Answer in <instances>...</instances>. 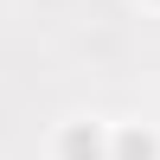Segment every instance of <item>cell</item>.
Instances as JSON below:
<instances>
[{
	"instance_id": "1",
	"label": "cell",
	"mask_w": 160,
	"mask_h": 160,
	"mask_svg": "<svg viewBox=\"0 0 160 160\" xmlns=\"http://www.w3.org/2000/svg\"><path fill=\"white\" fill-rule=\"evenodd\" d=\"M102 154H109V141H102L90 122H77L71 135H64V160H102Z\"/></svg>"
},
{
	"instance_id": "2",
	"label": "cell",
	"mask_w": 160,
	"mask_h": 160,
	"mask_svg": "<svg viewBox=\"0 0 160 160\" xmlns=\"http://www.w3.org/2000/svg\"><path fill=\"white\" fill-rule=\"evenodd\" d=\"M109 154H115V160H154V135H141V128H122Z\"/></svg>"
}]
</instances>
